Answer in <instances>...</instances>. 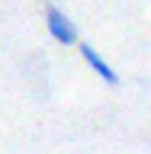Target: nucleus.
<instances>
[{"instance_id":"nucleus-1","label":"nucleus","mask_w":151,"mask_h":154,"mask_svg":"<svg viewBox=\"0 0 151 154\" xmlns=\"http://www.w3.org/2000/svg\"><path fill=\"white\" fill-rule=\"evenodd\" d=\"M45 26H48V35L55 42H61V45H80V32H77L74 19L68 16L61 7H55V3L45 7Z\"/></svg>"},{"instance_id":"nucleus-2","label":"nucleus","mask_w":151,"mask_h":154,"mask_svg":"<svg viewBox=\"0 0 151 154\" xmlns=\"http://www.w3.org/2000/svg\"><path fill=\"white\" fill-rule=\"evenodd\" d=\"M77 48H80V58L90 64V71H93V74H100V80H103V84H109V87L119 84V74L113 71V64H109V61H106V58L100 55V51L90 45V42H80Z\"/></svg>"}]
</instances>
